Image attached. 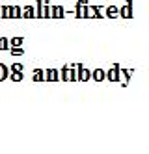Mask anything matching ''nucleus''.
<instances>
[{
	"label": "nucleus",
	"mask_w": 149,
	"mask_h": 154,
	"mask_svg": "<svg viewBox=\"0 0 149 154\" xmlns=\"http://www.w3.org/2000/svg\"><path fill=\"white\" fill-rule=\"evenodd\" d=\"M108 78H110L112 82H118V80H119V69H118V67L112 69V71H110V74H108Z\"/></svg>",
	"instance_id": "obj_1"
},
{
	"label": "nucleus",
	"mask_w": 149,
	"mask_h": 154,
	"mask_svg": "<svg viewBox=\"0 0 149 154\" xmlns=\"http://www.w3.org/2000/svg\"><path fill=\"white\" fill-rule=\"evenodd\" d=\"M78 69H80V76H78V80H80V82L90 80V72H88L86 69H82V67H78Z\"/></svg>",
	"instance_id": "obj_2"
},
{
	"label": "nucleus",
	"mask_w": 149,
	"mask_h": 154,
	"mask_svg": "<svg viewBox=\"0 0 149 154\" xmlns=\"http://www.w3.org/2000/svg\"><path fill=\"white\" fill-rule=\"evenodd\" d=\"M21 17H36V13H34V8H32V6H28V8H24V13L23 15H21Z\"/></svg>",
	"instance_id": "obj_3"
},
{
	"label": "nucleus",
	"mask_w": 149,
	"mask_h": 154,
	"mask_svg": "<svg viewBox=\"0 0 149 154\" xmlns=\"http://www.w3.org/2000/svg\"><path fill=\"white\" fill-rule=\"evenodd\" d=\"M93 78H95V80H97V82H101V80L104 78V72H103L101 69H97V71H95V72H93Z\"/></svg>",
	"instance_id": "obj_4"
},
{
	"label": "nucleus",
	"mask_w": 149,
	"mask_h": 154,
	"mask_svg": "<svg viewBox=\"0 0 149 154\" xmlns=\"http://www.w3.org/2000/svg\"><path fill=\"white\" fill-rule=\"evenodd\" d=\"M11 80H13V82H21V80H23V74H21V71H13Z\"/></svg>",
	"instance_id": "obj_5"
},
{
	"label": "nucleus",
	"mask_w": 149,
	"mask_h": 154,
	"mask_svg": "<svg viewBox=\"0 0 149 154\" xmlns=\"http://www.w3.org/2000/svg\"><path fill=\"white\" fill-rule=\"evenodd\" d=\"M52 9H54V11H52V15H54V17H62V15H63V11H62L63 8H58V6H54Z\"/></svg>",
	"instance_id": "obj_6"
},
{
	"label": "nucleus",
	"mask_w": 149,
	"mask_h": 154,
	"mask_svg": "<svg viewBox=\"0 0 149 154\" xmlns=\"http://www.w3.org/2000/svg\"><path fill=\"white\" fill-rule=\"evenodd\" d=\"M11 45L13 47H21V45H23V37H13L11 39Z\"/></svg>",
	"instance_id": "obj_7"
},
{
	"label": "nucleus",
	"mask_w": 149,
	"mask_h": 154,
	"mask_svg": "<svg viewBox=\"0 0 149 154\" xmlns=\"http://www.w3.org/2000/svg\"><path fill=\"white\" fill-rule=\"evenodd\" d=\"M6 76H8V71H6V67H4V65L0 63V80H4Z\"/></svg>",
	"instance_id": "obj_8"
},
{
	"label": "nucleus",
	"mask_w": 149,
	"mask_h": 154,
	"mask_svg": "<svg viewBox=\"0 0 149 154\" xmlns=\"http://www.w3.org/2000/svg\"><path fill=\"white\" fill-rule=\"evenodd\" d=\"M8 39H4V37H0V50H4V48H8Z\"/></svg>",
	"instance_id": "obj_9"
},
{
	"label": "nucleus",
	"mask_w": 149,
	"mask_h": 154,
	"mask_svg": "<svg viewBox=\"0 0 149 154\" xmlns=\"http://www.w3.org/2000/svg\"><path fill=\"white\" fill-rule=\"evenodd\" d=\"M49 80H58V74H56V71H50V72H49Z\"/></svg>",
	"instance_id": "obj_10"
},
{
	"label": "nucleus",
	"mask_w": 149,
	"mask_h": 154,
	"mask_svg": "<svg viewBox=\"0 0 149 154\" xmlns=\"http://www.w3.org/2000/svg\"><path fill=\"white\" fill-rule=\"evenodd\" d=\"M108 15H112V17H114V15H118V8H114V6L108 8Z\"/></svg>",
	"instance_id": "obj_11"
},
{
	"label": "nucleus",
	"mask_w": 149,
	"mask_h": 154,
	"mask_svg": "<svg viewBox=\"0 0 149 154\" xmlns=\"http://www.w3.org/2000/svg\"><path fill=\"white\" fill-rule=\"evenodd\" d=\"M11 54H13V56H23L24 52L21 50V48H13V50H11Z\"/></svg>",
	"instance_id": "obj_12"
},
{
	"label": "nucleus",
	"mask_w": 149,
	"mask_h": 154,
	"mask_svg": "<svg viewBox=\"0 0 149 154\" xmlns=\"http://www.w3.org/2000/svg\"><path fill=\"white\" fill-rule=\"evenodd\" d=\"M129 9H131V6L123 8V15H125V17H131V11H129Z\"/></svg>",
	"instance_id": "obj_13"
},
{
	"label": "nucleus",
	"mask_w": 149,
	"mask_h": 154,
	"mask_svg": "<svg viewBox=\"0 0 149 154\" xmlns=\"http://www.w3.org/2000/svg\"><path fill=\"white\" fill-rule=\"evenodd\" d=\"M11 69H13V71H23V65H19V63H17V65H13Z\"/></svg>",
	"instance_id": "obj_14"
}]
</instances>
